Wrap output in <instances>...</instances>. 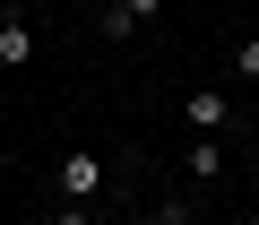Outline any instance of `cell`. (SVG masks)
<instances>
[{
  "label": "cell",
  "instance_id": "cell-1",
  "mask_svg": "<svg viewBox=\"0 0 259 225\" xmlns=\"http://www.w3.org/2000/svg\"><path fill=\"white\" fill-rule=\"evenodd\" d=\"M182 122H190V139H225L233 130V95L225 87H190L182 95Z\"/></svg>",
  "mask_w": 259,
  "mask_h": 225
},
{
  "label": "cell",
  "instance_id": "cell-2",
  "mask_svg": "<svg viewBox=\"0 0 259 225\" xmlns=\"http://www.w3.org/2000/svg\"><path fill=\"white\" fill-rule=\"evenodd\" d=\"M52 191H61V199H95V191H104V156H95V147H69L61 173H52Z\"/></svg>",
  "mask_w": 259,
  "mask_h": 225
},
{
  "label": "cell",
  "instance_id": "cell-3",
  "mask_svg": "<svg viewBox=\"0 0 259 225\" xmlns=\"http://www.w3.org/2000/svg\"><path fill=\"white\" fill-rule=\"evenodd\" d=\"M156 9H164V0H104V18H95V35H104V44H130V35H139V26L156 18Z\"/></svg>",
  "mask_w": 259,
  "mask_h": 225
},
{
  "label": "cell",
  "instance_id": "cell-4",
  "mask_svg": "<svg viewBox=\"0 0 259 225\" xmlns=\"http://www.w3.org/2000/svg\"><path fill=\"white\" fill-rule=\"evenodd\" d=\"M26 61H35V18L0 9V69H26Z\"/></svg>",
  "mask_w": 259,
  "mask_h": 225
},
{
  "label": "cell",
  "instance_id": "cell-5",
  "mask_svg": "<svg viewBox=\"0 0 259 225\" xmlns=\"http://www.w3.org/2000/svg\"><path fill=\"white\" fill-rule=\"evenodd\" d=\"M182 173H190V182H216V173H225V139H190V147H182Z\"/></svg>",
  "mask_w": 259,
  "mask_h": 225
},
{
  "label": "cell",
  "instance_id": "cell-6",
  "mask_svg": "<svg viewBox=\"0 0 259 225\" xmlns=\"http://www.w3.org/2000/svg\"><path fill=\"white\" fill-rule=\"evenodd\" d=\"M52 225H95V199H61V208H52Z\"/></svg>",
  "mask_w": 259,
  "mask_h": 225
},
{
  "label": "cell",
  "instance_id": "cell-7",
  "mask_svg": "<svg viewBox=\"0 0 259 225\" xmlns=\"http://www.w3.org/2000/svg\"><path fill=\"white\" fill-rule=\"evenodd\" d=\"M233 61H242V78H259V35H242V44H233Z\"/></svg>",
  "mask_w": 259,
  "mask_h": 225
},
{
  "label": "cell",
  "instance_id": "cell-8",
  "mask_svg": "<svg viewBox=\"0 0 259 225\" xmlns=\"http://www.w3.org/2000/svg\"><path fill=\"white\" fill-rule=\"evenodd\" d=\"M164 225H199V216H190V208H182V199H164Z\"/></svg>",
  "mask_w": 259,
  "mask_h": 225
},
{
  "label": "cell",
  "instance_id": "cell-9",
  "mask_svg": "<svg viewBox=\"0 0 259 225\" xmlns=\"http://www.w3.org/2000/svg\"><path fill=\"white\" fill-rule=\"evenodd\" d=\"M130 225H164V208H147V216H130Z\"/></svg>",
  "mask_w": 259,
  "mask_h": 225
},
{
  "label": "cell",
  "instance_id": "cell-10",
  "mask_svg": "<svg viewBox=\"0 0 259 225\" xmlns=\"http://www.w3.org/2000/svg\"><path fill=\"white\" fill-rule=\"evenodd\" d=\"M18 225H52V216H44V208H35V216H18Z\"/></svg>",
  "mask_w": 259,
  "mask_h": 225
},
{
  "label": "cell",
  "instance_id": "cell-11",
  "mask_svg": "<svg viewBox=\"0 0 259 225\" xmlns=\"http://www.w3.org/2000/svg\"><path fill=\"white\" fill-rule=\"evenodd\" d=\"M250 225H259V208H250Z\"/></svg>",
  "mask_w": 259,
  "mask_h": 225
}]
</instances>
